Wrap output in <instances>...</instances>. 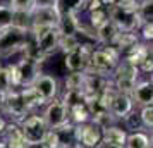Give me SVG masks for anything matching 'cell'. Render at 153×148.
<instances>
[{
    "label": "cell",
    "instance_id": "1",
    "mask_svg": "<svg viewBox=\"0 0 153 148\" xmlns=\"http://www.w3.org/2000/svg\"><path fill=\"white\" fill-rule=\"evenodd\" d=\"M120 60V52L112 45H102L100 48H93L90 55V62L84 72L100 74V76H110L115 69L117 62Z\"/></svg>",
    "mask_w": 153,
    "mask_h": 148
},
{
    "label": "cell",
    "instance_id": "2",
    "mask_svg": "<svg viewBox=\"0 0 153 148\" xmlns=\"http://www.w3.org/2000/svg\"><path fill=\"white\" fill-rule=\"evenodd\" d=\"M31 40L29 29L9 26L0 31V59H7L12 55H22L24 48Z\"/></svg>",
    "mask_w": 153,
    "mask_h": 148
},
{
    "label": "cell",
    "instance_id": "3",
    "mask_svg": "<svg viewBox=\"0 0 153 148\" xmlns=\"http://www.w3.org/2000/svg\"><path fill=\"white\" fill-rule=\"evenodd\" d=\"M42 117L47 127L52 131H57V133H67V131H72V127H74V124L69 120L67 107L64 105L60 98H53L47 102Z\"/></svg>",
    "mask_w": 153,
    "mask_h": 148
},
{
    "label": "cell",
    "instance_id": "4",
    "mask_svg": "<svg viewBox=\"0 0 153 148\" xmlns=\"http://www.w3.org/2000/svg\"><path fill=\"white\" fill-rule=\"evenodd\" d=\"M108 19H110L119 31H138L139 22L136 16V0L127 4H114L107 7Z\"/></svg>",
    "mask_w": 153,
    "mask_h": 148
},
{
    "label": "cell",
    "instance_id": "5",
    "mask_svg": "<svg viewBox=\"0 0 153 148\" xmlns=\"http://www.w3.org/2000/svg\"><path fill=\"white\" fill-rule=\"evenodd\" d=\"M139 78V69L134 67L132 64H129L127 60H124L120 57V60L117 62L115 69L112 71L110 74V81L115 91L117 93H124V95H129L132 90V86L136 85V81Z\"/></svg>",
    "mask_w": 153,
    "mask_h": 148
},
{
    "label": "cell",
    "instance_id": "6",
    "mask_svg": "<svg viewBox=\"0 0 153 148\" xmlns=\"http://www.w3.org/2000/svg\"><path fill=\"white\" fill-rule=\"evenodd\" d=\"M33 43H35L38 54L47 60L52 54L59 52V38H60V31L57 26L52 28H40L35 31H29Z\"/></svg>",
    "mask_w": 153,
    "mask_h": 148
},
{
    "label": "cell",
    "instance_id": "7",
    "mask_svg": "<svg viewBox=\"0 0 153 148\" xmlns=\"http://www.w3.org/2000/svg\"><path fill=\"white\" fill-rule=\"evenodd\" d=\"M17 124L21 127V133H22V136H24V140H26V143H28L29 147L40 145L42 138L45 136V133L48 131V127L45 124L42 114L31 112V114H28L21 122H17Z\"/></svg>",
    "mask_w": 153,
    "mask_h": 148
},
{
    "label": "cell",
    "instance_id": "8",
    "mask_svg": "<svg viewBox=\"0 0 153 148\" xmlns=\"http://www.w3.org/2000/svg\"><path fill=\"white\" fill-rule=\"evenodd\" d=\"M95 48L91 43H77L72 48H69L67 52H64V62H65V67L69 72H84V69L88 67V62H90V55L91 50Z\"/></svg>",
    "mask_w": 153,
    "mask_h": 148
},
{
    "label": "cell",
    "instance_id": "9",
    "mask_svg": "<svg viewBox=\"0 0 153 148\" xmlns=\"http://www.w3.org/2000/svg\"><path fill=\"white\" fill-rule=\"evenodd\" d=\"M0 114H5L10 117L12 122H21L29 112L26 102L22 100V95L19 90H10V91L5 93V98L2 102V107H0Z\"/></svg>",
    "mask_w": 153,
    "mask_h": 148
},
{
    "label": "cell",
    "instance_id": "10",
    "mask_svg": "<svg viewBox=\"0 0 153 148\" xmlns=\"http://www.w3.org/2000/svg\"><path fill=\"white\" fill-rule=\"evenodd\" d=\"M74 141L81 147L86 148H97L102 141V129L95 126L93 122H83V124H74L72 127Z\"/></svg>",
    "mask_w": 153,
    "mask_h": 148
},
{
    "label": "cell",
    "instance_id": "11",
    "mask_svg": "<svg viewBox=\"0 0 153 148\" xmlns=\"http://www.w3.org/2000/svg\"><path fill=\"white\" fill-rule=\"evenodd\" d=\"M31 88L38 93V97L47 103L50 100L57 98L59 95V81H57L53 76L50 74H45V72H40L36 79L31 83Z\"/></svg>",
    "mask_w": 153,
    "mask_h": 148
},
{
    "label": "cell",
    "instance_id": "12",
    "mask_svg": "<svg viewBox=\"0 0 153 148\" xmlns=\"http://www.w3.org/2000/svg\"><path fill=\"white\" fill-rule=\"evenodd\" d=\"M29 31H35L40 28H52V26H59L60 17L57 14L53 7H42V9H33L29 12Z\"/></svg>",
    "mask_w": 153,
    "mask_h": 148
},
{
    "label": "cell",
    "instance_id": "13",
    "mask_svg": "<svg viewBox=\"0 0 153 148\" xmlns=\"http://www.w3.org/2000/svg\"><path fill=\"white\" fill-rule=\"evenodd\" d=\"M132 103L134 107H145V105H152L153 103V85L152 79H145V81H136V85L132 86L131 93Z\"/></svg>",
    "mask_w": 153,
    "mask_h": 148
},
{
    "label": "cell",
    "instance_id": "14",
    "mask_svg": "<svg viewBox=\"0 0 153 148\" xmlns=\"http://www.w3.org/2000/svg\"><path fill=\"white\" fill-rule=\"evenodd\" d=\"M108 112L115 117L117 120H122L124 117H127L129 114L134 110V103L129 95H124V93H115V97L112 98V102L108 103Z\"/></svg>",
    "mask_w": 153,
    "mask_h": 148
},
{
    "label": "cell",
    "instance_id": "15",
    "mask_svg": "<svg viewBox=\"0 0 153 148\" xmlns=\"http://www.w3.org/2000/svg\"><path fill=\"white\" fill-rule=\"evenodd\" d=\"M152 55V43H145V42H138L136 45H132L129 50H126L122 54V59L127 60L129 64H132L134 67H139L141 64L145 62L146 57Z\"/></svg>",
    "mask_w": 153,
    "mask_h": 148
},
{
    "label": "cell",
    "instance_id": "16",
    "mask_svg": "<svg viewBox=\"0 0 153 148\" xmlns=\"http://www.w3.org/2000/svg\"><path fill=\"white\" fill-rule=\"evenodd\" d=\"M126 136H127V131H126L124 127L117 126V124H112V126L102 129V141L100 143L108 145V147L124 148Z\"/></svg>",
    "mask_w": 153,
    "mask_h": 148
},
{
    "label": "cell",
    "instance_id": "17",
    "mask_svg": "<svg viewBox=\"0 0 153 148\" xmlns=\"http://www.w3.org/2000/svg\"><path fill=\"white\" fill-rule=\"evenodd\" d=\"M88 0H55L53 9L57 10L59 17L64 16H77L86 9Z\"/></svg>",
    "mask_w": 153,
    "mask_h": 148
},
{
    "label": "cell",
    "instance_id": "18",
    "mask_svg": "<svg viewBox=\"0 0 153 148\" xmlns=\"http://www.w3.org/2000/svg\"><path fill=\"white\" fill-rule=\"evenodd\" d=\"M2 134H4V140L9 143L10 148H29V145L26 143V140H24V136H22V133H21V127H19L17 122L7 124Z\"/></svg>",
    "mask_w": 153,
    "mask_h": 148
},
{
    "label": "cell",
    "instance_id": "19",
    "mask_svg": "<svg viewBox=\"0 0 153 148\" xmlns=\"http://www.w3.org/2000/svg\"><path fill=\"white\" fill-rule=\"evenodd\" d=\"M67 112H69V120L72 124H83V122H90L91 120L90 105H88L84 100L67 107Z\"/></svg>",
    "mask_w": 153,
    "mask_h": 148
},
{
    "label": "cell",
    "instance_id": "20",
    "mask_svg": "<svg viewBox=\"0 0 153 148\" xmlns=\"http://www.w3.org/2000/svg\"><path fill=\"white\" fill-rule=\"evenodd\" d=\"M117 35H119V29L110 19L105 24H102L98 29H95V38H97V43H100V45H112Z\"/></svg>",
    "mask_w": 153,
    "mask_h": 148
},
{
    "label": "cell",
    "instance_id": "21",
    "mask_svg": "<svg viewBox=\"0 0 153 148\" xmlns=\"http://www.w3.org/2000/svg\"><path fill=\"white\" fill-rule=\"evenodd\" d=\"M138 42H139L138 31H119V35L115 36L112 47H115V48L120 52V55H122L126 50H129L132 45H136Z\"/></svg>",
    "mask_w": 153,
    "mask_h": 148
},
{
    "label": "cell",
    "instance_id": "22",
    "mask_svg": "<svg viewBox=\"0 0 153 148\" xmlns=\"http://www.w3.org/2000/svg\"><path fill=\"white\" fill-rule=\"evenodd\" d=\"M124 148H152V136L146 131H131L126 136Z\"/></svg>",
    "mask_w": 153,
    "mask_h": 148
},
{
    "label": "cell",
    "instance_id": "23",
    "mask_svg": "<svg viewBox=\"0 0 153 148\" xmlns=\"http://www.w3.org/2000/svg\"><path fill=\"white\" fill-rule=\"evenodd\" d=\"M136 16L139 26L153 19V0H136Z\"/></svg>",
    "mask_w": 153,
    "mask_h": 148
},
{
    "label": "cell",
    "instance_id": "24",
    "mask_svg": "<svg viewBox=\"0 0 153 148\" xmlns=\"http://www.w3.org/2000/svg\"><path fill=\"white\" fill-rule=\"evenodd\" d=\"M21 91V95H22V100L26 102V105H28V109H29V112H35L38 107H42V105H45V102H43L40 97H38V93L31 88V86H26V88H21L19 90Z\"/></svg>",
    "mask_w": 153,
    "mask_h": 148
},
{
    "label": "cell",
    "instance_id": "25",
    "mask_svg": "<svg viewBox=\"0 0 153 148\" xmlns=\"http://www.w3.org/2000/svg\"><path fill=\"white\" fill-rule=\"evenodd\" d=\"M90 12V16H88V26H90L91 29H98L102 24H105V22L108 21V12H107V7L105 5H102V7L98 9H93V10H88Z\"/></svg>",
    "mask_w": 153,
    "mask_h": 148
},
{
    "label": "cell",
    "instance_id": "26",
    "mask_svg": "<svg viewBox=\"0 0 153 148\" xmlns=\"http://www.w3.org/2000/svg\"><path fill=\"white\" fill-rule=\"evenodd\" d=\"M64 143H62V138H60V133H57V131H52L48 129L45 136L42 138L40 141V147L43 148H60Z\"/></svg>",
    "mask_w": 153,
    "mask_h": 148
},
{
    "label": "cell",
    "instance_id": "27",
    "mask_svg": "<svg viewBox=\"0 0 153 148\" xmlns=\"http://www.w3.org/2000/svg\"><path fill=\"white\" fill-rule=\"evenodd\" d=\"M139 122L145 131H152L153 127V103L152 105H145V107H139Z\"/></svg>",
    "mask_w": 153,
    "mask_h": 148
},
{
    "label": "cell",
    "instance_id": "28",
    "mask_svg": "<svg viewBox=\"0 0 153 148\" xmlns=\"http://www.w3.org/2000/svg\"><path fill=\"white\" fill-rule=\"evenodd\" d=\"M83 81H84V72H69L67 78H65V83H64V90L81 91Z\"/></svg>",
    "mask_w": 153,
    "mask_h": 148
},
{
    "label": "cell",
    "instance_id": "29",
    "mask_svg": "<svg viewBox=\"0 0 153 148\" xmlns=\"http://www.w3.org/2000/svg\"><path fill=\"white\" fill-rule=\"evenodd\" d=\"M14 21V10L10 9L9 4H0V31L12 26Z\"/></svg>",
    "mask_w": 153,
    "mask_h": 148
},
{
    "label": "cell",
    "instance_id": "30",
    "mask_svg": "<svg viewBox=\"0 0 153 148\" xmlns=\"http://www.w3.org/2000/svg\"><path fill=\"white\" fill-rule=\"evenodd\" d=\"M10 90H14L12 86V79H10V72H9L7 65H0V91L7 93Z\"/></svg>",
    "mask_w": 153,
    "mask_h": 148
},
{
    "label": "cell",
    "instance_id": "31",
    "mask_svg": "<svg viewBox=\"0 0 153 148\" xmlns=\"http://www.w3.org/2000/svg\"><path fill=\"white\" fill-rule=\"evenodd\" d=\"M9 5L14 12H31L33 0H9Z\"/></svg>",
    "mask_w": 153,
    "mask_h": 148
},
{
    "label": "cell",
    "instance_id": "32",
    "mask_svg": "<svg viewBox=\"0 0 153 148\" xmlns=\"http://www.w3.org/2000/svg\"><path fill=\"white\" fill-rule=\"evenodd\" d=\"M138 31L141 33V40L145 43H152L153 38V22H145L138 28Z\"/></svg>",
    "mask_w": 153,
    "mask_h": 148
},
{
    "label": "cell",
    "instance_id": "33",
    "mask_svg": "<svg viewBox=\"0 0 153 148\" xmlns=\"http://www.w3.org/2000/svg\"><path fill=\"white\" fill-rule=\"evenodd\" d=\"M138 69H139V72H145V74H152V71H153V57H152V55L146 57L145 62L141 64Z\"/></svg>",
    "mask_w": 153,
    "mask_h": 148
},
{
    "label": "cell",
    "instance_id": "34",
    "mask_svg": "<svg viewBox=\"0 0 153 148\" xmlns=\"http://www.w3.org/2000/svg\"><path fill=\"white\" fill-rule=\"evenodd\" d=\"M55 0H33V9H42V7H53Z\"/></svg>",
    "mask_w": 153,
    "mask_h": 148
},
{
    "label": "cell",
    "instance_id": "35",
    "mask_svg": "<svg viewBox=\"0 0 153 148\" xmlns=\"http://www.w3.org/2000/svg\"><path fill=\"white\" fill-rule=\"evenodd\" d=\"M5 126H7V122H5V119H4V115L0 114V134L4 133V129H5Z\"/></svg>",
    "mask_w": 153,
    "mask_h": 148
},
{
    "label": "cell",
    "instance_id": "36",
    "mask_svg": "<svg viewBox=\"0 0 153 148\" xmlns=\"http://www.w3.org/2000/svg\"><path fill=\"white\" fill-rule=\"evenodd\" d=\"M100 2H102V4H103L105 7H108V5H114V4H115V2H117V0H100Z\"/></svg>",
    "mask_w": 153,
    "mask_h": 148
},
{
    "label": "cell",
    "instance_id": "37",
    "mask_svg": "<svg viewBox=\"0 0 153 148\" xmlns=\"http://www.w3.org/2000/svg\"><path fill=\"white\" fill-rule=\"evenodd\" d=\"M0 148H10V147H9V143L5 140H0Z\"/></svg>",
    "mask_w": 153,
    "mask_h": 148
},
{
    "label": "cell",
    "instance_id": "38",
    "mask_svg": "<svg viewBox=\"0 0 153 148\" xmlns=\"http://www.w3.org/2000/svg\"><path fill=\"white\" fill-rule=\"evenodd\" d=\"M29 148H43V147H40V145H33V147H29ZM60 148H71V147H67V145L64 143V145H62Z\"/></svg>",
    "mask_w": 153,
    "mask_h": 148
},
{
    "label": "cell",
    "instance_id": "39",
    "mask_svg": "<svg viewBox=\"0 0 153 148\" xmlns=\"http://www.w3.org/2000/svg\"><path fill=\"white\" fill-rule=\"evenodd\" d=\"M97 148H117V147H108V145H103V143H100Z\"/></svg>",
    "mask_w": 153,
    "mask_h": 148
},
{
    "label": "cell",
    "instance_id": "40",
    "mask_svg": "<svg viewBox=\"0 0 153 148\" xmlns=\"http://www.w3.org/2000/svg\"><path fill=\"white\" fill-rule=\"evenodd\" d=\"M4 98H5V93L0 91V107H2V102H4Z\"/></svg>",
    "mask_w": 153,
    "mask_h": 148
},
{
    "label": "cell",
    "instance_id": "41",
    "mask_svg": "<svg viewBox=\"0 0 153 148\" xmlns=\"http://www.w3.org/2000/svg\"><path fill=\"white\" fill-rule=\"evenodd\" d=\"M119 4H127V2H134V0H117ZM117 2H115V4H117Z\"/></svg>",
    "mask_w": 153,
    "mask_h": 148
},
{
    "label": "cell",
    "instance_id": "42",
    "mask_svg": "<svg viewBox=\"0 0 153 148\" xmlns=\"http://www.w3.org/2000/svg\"><path fill=\"white\" fill-rule=\"evenodd\" d=\"M71 148H86V147H81V145H77V143H76L74 147H71Z\"/></svg>",
    "mask_w": 153,
    "mask_h": 148
}]
</instances>
